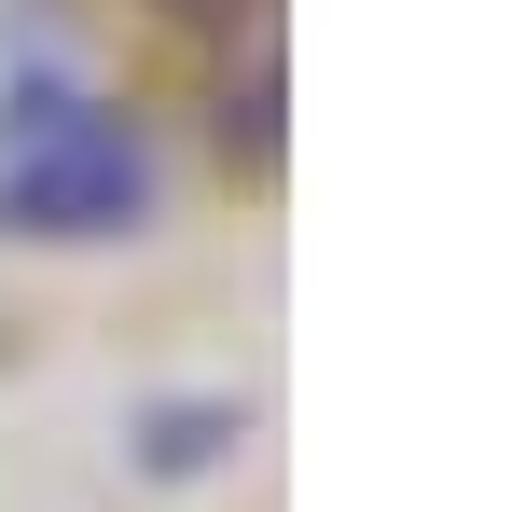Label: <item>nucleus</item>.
<instances>
[{
	"label": "nucleus",
	"mask_w": 512,
	"mask_h": 512,
	"mask_svg": "<svg viewBox=\"0 0 512 512\" xmlns=\"http://www.w3.org/2000/svg\"><path fill=\"white\" fill-rule=\"evenodd\" d=\"M180 42H208V56H250V42H277V0H153Z\"/></svg>",
	"instance_id": "obj_2"
},
{
	"label": "nucleus",
	"mask_w": 512,
	"mask_h": 512,
	"mask_svg": "<svg viewBox=\"0 0 512 512\" xmlns=\"http://www.w3.org/2000/svg\"><path fill=\"white\" fill-rule=\"evenodd\" d=\"M167 222V153L70 56L0 70V250H125Z\"/></svg>",
	"instance_id": "obj_1"
}]
</instances>
